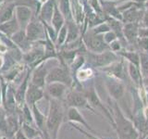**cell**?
Here are the masks:
<instances>
[{
  "mask_svg": "<svg viewBox=\"0 0 148 139\" xmlns=\"http://www.w3.org/2000/svg\"><path fill=\"white\" fill-rule=\"evenodd\" d=\"M115 122L114 130L117 133L119 139H139L140 133L135 127L132 119L124 115L117 101L112 103V109H109Z\"/></svg>",
  "mask_w": 148,
  "mask_h": 139,
  "instance_id": "6da1fadb",
  "label": "cell"
},
{
  "mask_svg": "<svg viewBox=\"0 0 148 139\" xmlns=\"http://www.w3.org/2000/svg\"><path fill=\"white\" fill-rule=\"evenodd\" d=\"M49 108L46 115V131L52 139H58L59 129L66 118V106L61 100L48 98Z\"/></svg>",
  "mask_w": 148,
  "mask_h": 139,
  "instance_id": "7a4b0ae2",
  "label": "cell"
},
{
  "mask_svg": "<svg viewBox=\"0 0 148 139\" xmlns=\"http://www.w3.org/2000/svg\"><path fill=\"white\" fill-rule=\"evenodd\" d=\"M62 83L66 85L69 88L73 85V77L69 71V68L66 64H59L53 67L50 70L47 76H46V85L51 83Z\"/></svg>",
  "mask_w": 148,
  "mask_h": 139,
  "instance_id": "3957f363",
  "label": "cell"
},
{
  "mask_svg": "<svg viewBox=\"0 0 148 139\" xmlns=\"http://www.w3.org/2000/svg\"><path fill=\"white\" fill-rule=\"evenodd\" d=\"M64 104L66 106V108H69V107H73V108H77L79 109H84L92 111V113H95L96 115H99L101 117H104L103 115H101L99 112L95 111V109L92 108L90 105L89 101L86 98V96L84 94L82 93V91H79L76 89H73L71 91H69L67 93L66 96H65L64 99Z\"/></svg>",
  "mask_w": 148,
  "mask_h": 139,
  "instance_id": "277c9868",
  "label": "cell"
},
{
  "mask_svg": "<svg viewBox=\"0 0 148 139\" xmlns=\"http://www.w3.org/2000/svg\"><path fill=\"white\" fill-rule=\"evenodd\" d=\"M82 93L84 94V96H86V98L89 101L90 105L94 108L95 109H99L101 112H103L105 117L106 118V120H108L109 123L111 124V126L114 129L115 128V122L114 119L112 117V114H111L110 110L106 108V107L103 104V102L100 99V97L97 95V93L95 89L94 86H89L87 88H83L82 89Z\"/></svg>",
  "mask_w": 148,
  "mask_h": 139,
  "instance_id": "5b68a950",
  "label": "cell"
},
{
  "mask_svg": "<svg viewBox=\"0 0 148 139\" xmlns=\"http://www.w3.org/2000/svg\"><path fill=\"white\" fill-rule=\"evenodd\" d=\"M82 41L88 50L92 53H101L109 49V45L105 42L103 34H96L92 30L84 34Z\"/></svg>",
  "mask_w": 148,
  "mask_h": 139,
  "instance_id": "8992f818",
  "label": "cell"
},
{
  "mask_svg": "<svg viewBox=\"0 0 148 139\" xmlns=\"http://www.w3.org/2000/svg\"><path fill=\"white\" fill-rule=\"evenodd\" d=\"M25 32L28 40L31 41L32 43L46 39V30L44 23L40 20H36L35 17H34V19L25 28Z\"/></svg>",
  "mask_w": 148,
  "mask_h": 139,
  "instance_id": "52a82bcc",
  "label": "cell"
},
{
  "mask_svg": "<svg viewBox=\"0 0 148 139\" xmlns=\"http://www.w3.org/2000/svg\"><path fill=\"white\" fill-rule=\"evenodd\" d=\"M45 45H39L38 46H32L28 52L23 53L22 60L25 64L31 67V70H34L38 65L43 63L45 60Z\"/></svg>",
  "mask_w": 148,
  "mask_h": 139,
  "instance_id": "ba28073f",
  "label": "cell"
},
{
  "mask_svg": "<svg viewBox=\"0 0 148 139\" xmlns=\"http://www.w3.org/2000/svg\"><path fill=\"white\" fill-rule=\"evenodd\" d=\"M88 59L89 63L94 67L97 68H103L109 66L110 64L114 62H117L118 57L113 52L108 50H106L101 53H88Z\"/></svg>",
  "mask_w": 148,
  "mask_h": 139,
  "instance_id": "9c48e42d",
  "label": "cell"
},
{
  "mask_svg": "<svg viewBox=\"0 0 148 139\" xmlns=\"http://www.w3.org/2000/svg\"><path fill=\"white\" fill-rule=\"evenodd\" d=\"M51 59L45 60V61H44L43 63L38 65L36 68L32 70V78H31L30 82L32 83V85L45 89V85H46V83H45L46 76H47L50 70L53 68V67H50Z\"/></svg>",
  "mask_w": 148,
  "mask_h": 139,
  "instance_id": "30bf717a",
  "label": "cell"
},
{
  "mask_svg": "<svg viewBox=\"0 0 148 139\" xmlns=\"http://www.w3.org/2000/svg\"><path fill=\"white\" fill-rule=\"evenodd\" d=\"M68 86L62 83H51L45 85V97L46 98H53L64 101L65 96L67 95Z\"/></svg>",
  "mask_w": 148,
  "mask_h": 139,
  "instance_id": "8fae6325",
  "label": "cell"
},
{
  "mask_svg": "<svg viewBox=\"0 0 148 139\" xmlns=\"http://www.w3.org/2000/svg\"><path fill=\"white\" fill-rule=\"evenodd\" d=\"M106 86L110 97H112L116 101L121 99L125 95L126 87H125L124 83H122L119 79H116L114 77H108L106 80Z\"/></svg>",
  "mask_w": 148,
  "mask_h": 139,
  "instance_id": "7c38bea8",
  "label": "cell"
},
{
  "mask_svg": "<svg viewBox=\"0 0 148 139\" xmlns=\"http://www.w3.org/2000/svg\"><path fill=\"white\" fill-rule=\"evenodd\" d=\"M15 17L20 24L21 29L25 30L27 25L34 19V9L28 6H16Z\"/></svg>",
  "mask_w": 148,
  "mask_h": 139,
  "instance_id": "4fadbf2b",
  "label": "cell"
},
{
  "mask_svg": "<svg viewBox=\"0 0 148 139\" xmlns=\"http://www.w3.org/2000/svg\"><path fill=\"white\" fill-rule=\"evenodd\" d=\"M66 119L69 122H73V123H80L82 126H84V128L89 131L90 133L97 134V133L95 131L91 125L87 122V120L84 119V117L81 114L80 110L77 108H73V107H69L68 109L66 110Z\"/></svg>",
  "mask_w": 148,
  "mask_h": 139,
  "instance_id": "5bb4252c",
  "label": "cell"
},
{
  "mask_svg": "<svg viewBox=\"0 0 148 139\" xmlns=\"http://www.w3.org/2000/svg\"><path fill=\"white\" fill-rule=\"evenodd\" d=\"M31 74H32V70L31 69L27 70L25 76L23 77L22 81L20 83V85H18L17 87V89L15 90V99H16L17 105L18 108H22V106L26 103L25 102L26 93L28 90V86H29Z\"/></svg>",
  "mask_w": 148,
  "mask_h": 139,
  "instance_id": "9a60e30c",
  "label": "cell"
},
{
  "mask_svg": "<svg viewBox=\"0 0 148 139\" xmlns=\"http://www.w3.org/2000/svg\"><path fill=\"white\" fill-rule=\"evenodd\" d=\"M44 97H45V89L32 85L30 82L26 93V98H25L26 104L30 108H32V106L35 105L40 100H42Z\"/></svg>",
  "mask_w": 148,
  "mask_h": 139,
  "instance_id": "2e32d148",
  "label": "cell"
},
{
  "mask_svg": "<svg viewBox=\"0 0 148 139\" xmlns=\"http://www.w3.org/2000/svg\"><path fill=\"white\" fill-rule=\"evenodd\" d=\"M10 39L12 40L13 43L22 51V53L28 52V51L32 47V43L31 41L28 40L25 30H23V29H21L20 31H18L16 34H14L10 37Z\"/></svg>",
  "mask_w": 148,
  "mask_h": 139,
  "instance_id": "e0dca14e",
  "label": "cell"
},
{
  "mask_svg": "<svg viewBox=\"0 0 148 139\" xmlns=\"http://www.w3.org/2000/svg\"><path fill=\"white\" fill-rule=\"evenodd\" d=\"M21 122L18 112L7 114V137L8 139H14L15 133L21 129Z\"/></svg>",
  "mask_w": 148,
  "mask_h": 139,
  "instance_id": "ac0fdd59",
  "label": "cell"
},
{
  "mask_svg": "<svg viewBox=\"0 0 148 139\" xmlns=\"http://www.w3.org/2000/svg\"><path fill=\"white\" fill-rule=\"evenodd\" d=\"M56 2H57V0H47V1H45L41 5L38 17L40 21L50 24L54 14Z\"/></svg>",
  "mask_w": 148,
  "mask_h": 139,
  "instance_id": "d6986e66",
  "label": "cell"
},
{
  "mask_svg": "<svg viewBox=\"0 0 148 139\" xmlns=\"http://www.w3.org/2000/svg\"><path fill=\"white\" fill-rule=\"evenodd\" d=\"M15 8L16 4L13 0H5L0 5V24L11 20L15 16Z\"/></svg>",
  "mask_w": 148,
  "mask_h": 139,
  "instance_id": "ffe728a7",
  "label": "cell"
},
{
  "mask_svg": "<svg viewBox=\"0 0 148 139\" xmlns=\"http://www.w3.org/2000/svg\"><path fill=\"white\" fill-rule=\"evenodd\" d=\"M122 20L127 22H139L143 18V11L141 10L137 5L134 4L131 8H127L126 10L122 11Z\"/></svg>",
  "mask_w": 148,
  "mask_h": 139,
  "instance_id": "44dd1931",
  "label": "cell"
},
{
  "mask_svg": "<svg viewBox=\"0 0 148 139\" xmlns=\"http://www.w3.org/2000/svg\"><path fill=\"white\" fill-rule=\"evenodd\" d=\"M123 34L130 44H135L139 36L138 22H127L123 26Z\"/></svg>",
  "mask_w": 148,
  "mask_h": 139,
  "instance_id": "7402d4cb",
  "label": "cell"
},
{
  "mask_svg": "<svg viewBox=\"0 0 148 139\" xmlns=\"http://www.w3.org/2000/svg\"><path fill=\"white\" fill-rule=\"evenodd\" d=\"M103 71L106 72L112 77L119 79V80H125L126 78V72L122 62H114L103 69Z\"/></svg>",
  "mask_w": 148,
  "mask_h": 139,
  "instance_id": "603a6c76",
  "label": "cell"
},
{
  "mask_svg": "<svg viewBox=\"0 0 148 139\" xmlns=\"http://www.w3.org/2000/svg\"><path fill=\"white\" fill-rule=\"evenodd\" d=\"M20 30H21V27H20V24H18V22L15 16H14L11 20H9L6 22H3L0 24V32H1L2 34H4L6 36L9 37V38Z\"/></svg>",
  "mask_w": 148,
  "mask_h": 139,
  "instance_id": "cb8c5ba5",
  "label": "cell"
},
{
  "mask_svg": "<svg viewBox=\"0 0 148 139\" xmlns=\"http://www.w3.org/2000/svg\"><path fill=\"white\" fill-rule=\"evenodd\" d=\"M31 109H32V116H34V124H35L36 128L38 129L41 133L46 131V126H45L46 115H45L40 110V109L37 107V104L34 105Z\"/></svg>",
  "mask_w": 148,
  "mask_h": 139,
  "instance_id": "d4e9b609",
  "label": "cell"
},
{
  "mask_svg": "<svg viewBox=\"0 0 148 139\" xmlns=\"http://www.w3.org/2000/svg\"><path fill=\"white\" fill-rule=\"evenodd\" d=\"M71 14L73 21L77 23V25H81L84 21V12L80 0H71Z\"/></svg>",
  "mask_w": 148,
  "mask_h": 139,
  "instance_id": "484cf974",
  "label": "cell"
},
{
  "mask_svg": "<svg viewBox=\"0 0 148 139\" xmlns=\"http://www.w3.org/2000/svg\"><path fill=\"white\" fill-rule=\"evenodd\" d=\"M108 24L109 25L110 30H112V32L116 34L117 38H119V40L120 42H125V37H124V34H123V26L121 25V22H120L119 20L115 18H108Z\"/></svg>",
  "mask_w": 148,
  "mask_h": 139,
  "instance_id": "4316f807",
  "label": "cell"
},
{
  "mask_svg": "<svg viewBox=\"0 0 148 139\" xmlns=\"http://www.w3.org/2000/svg\"><path fill=\"white\" fill-rule=\"evenodd\" d=\"M67 29H68V34H67V39H66V44L72 43L78 40L79 36H80V31H79V27L77 23L74 21H69L66 22Z\"/></svg>",
  "mask_w": 148,
  "mask_h": 139,
  "instance_id": "83f0119b",
  "label": "cell"
},
{
  "mask_svg": "<svg viewBox=\"0 0 148 139\" xmlns=\"http://www.w3.org/2000/svg\"><path fill=\"white\" fill-rule=\"evenodd\" d=\"M65 18L62 15V13L60 12L59 8L58 7V4L56 2L55 5V9H54V14L52 17V21H51L50 24L52 25V27L56 30V32H58V31L65 25Z\"/></svg>",
  "mask_w": 148,
  "mask_h": 139,
  "instance_id": "f1b7e54d",
  "label": "cell"
},
{
  "mask_svg": "<svg viewBox=\"0 0 148 139\" xmlns=\"http://www.w3.org/2000/svg\"><path fill=\"white\" fill-rule=\"evenodd\" d=\"M128 73L134 85L137 86H143V76L140 71V68L135 66V65L132 63L129 62Z\"/></svg>",
  "mask_w": 148,
  "mask_h": 139,
  "instance_id": "f546056e",
  "label": "cell"
},
{
  "mask_svg": "<svg viewBox=\"0 0 148 139\" xmlns=\"http://www.w3.org/2000/svg\"><path fill=\"white\" fill-rule=\"evenodd\" d=\"M58 7L67 21H73L71 14V0H58Z\"/></svg>",
  "mask_w": 148,
  "mask_h": 139,
  "instance_id": "4dcf8cb0",
  "label": "cell"
},
{
  "mask_svg": "<svg viewBox=\"0 0 148 139\" xmlns=\"http://www.w3.org/2000/svg\"><path fill=\"white\" fill-rule=\"evenodd\" d=\"M21 129L28 139H34L35 137L42 134V133L35 126L26 122H22L21 124Z\"/></svg>",
  "mask_w": 148,
  "mask_h": 139,
  "instance_id": "1f68e13d",
  "label": "cell"
},
{
  "mask_svg": "<svg viewBox=\"0 0 148 139\" xmlns=\"http://www.w3.org/2000/svg\"><path fill=\"white\" fill-rule=\"evenodd\" d=\"M119 55L126 58L130 63H132L140 68V54L133 51H125V52H119Z\"/></svg>",
  "mask_w": 148,
  "mask_h": 139,
  "instance_id": "d6a6232c",
  "label": "cell"
},
{
  "mask_svg": "<svg viewBox=\"0 0 148 139\" xmlns=\"http://www.w3.org/2000/svg\"><path fill=\"white\" fill-rule=\"evenodd\" d=\"M140 71L143 78L148 77V53L142 52L140 54Z\"/></svg>",
  "mask_w": 148,
  "mask_h": 139,
  "instance_id": "836d02e7",
  "label": "cell"
},
{
  "mask_svg": "<svg viewBox=\"0 0 148 139\" xmlns=\"http://www.w3.org/2000/svg\"><path fill=\"white\" fill-rule=\"evenodd\" d=\"M67 34H68V29H67L66 23H65V25L58 32V36H57V40H56L55 45H57L58 47H62L65 45V43H66Z\"/></svg>",
  "mask_w": 148,
  "mask_h": 139,
  "instance_id": "e575fe53",
  "label": "cell"
},
{
  "mask_svg": "<svg viewBox=\"0 0 148 139\" xmlns=\"http://www.w3.org/2000/svg\"><path fill=\"white\" fill-rule=\"evenodd\" d=\"M0 133L5 136L7 134V113L4 108L1 107H0Z\"/></svg>",
  "mask_w": 148,
  "mask_h": 139,
  "instance_id": "d590c367",
  "label": "cell"
},
{
  "mask_svg": "<svg viewBox=\"0 0 148 139\" xmlns=\"http://www.w3.org/2000/svg\"><path fill=\"white\" fill-rule=\"evenodd\" d=\"M69 124H71L74 129H76L77 131L80 132L82 134H83V136H84L85 137H90V138H92V139H103L102 137H100V136H98V134H94V133H90V132H87V131H85V130H83L82 128L77 126V125H76V124H74L73 122H69Z\"/></svg>",
  "mask_w": 148,
  "mask_h": 139,
  "instance_id": "8d00e7d4",
  "label": "cell"
},
{
  "mask_svg": "<svg viewBox=\"0 0 148 139\" xmlns=\"http://www.w3.org/2000/svg\"><path fill=\"white\" fill-rule=\"evenodd\" d=\"M92 31L96 34H104L105 32L110 31V28L108 23H101L98 26L95 27L94 30H92Z\"/></svg>",
  "mask_w": 148,
  "mask_h": 139,
  "instance_id": "74e56055",
  "label": "cell"
},
{
  "mask_svg": "<svg viewBox=\"0 0 148 139\" xmlns=\"http://www.w3.org/2000/svg\"><path fill=\"white\" fill-rule=\"evenodd\" d=\"M103 36H104L105 42L108 45H109L110 43H112L113 41L117 40V36H116V34L112 31H108V32H105V34H103Z\"/></svg>",
  "mask_w": 148,
  "mask_h": 139,
  "instance_id": "f35d334b",
  "label": "cell"
},
{
  "mask_svg": "<svg viewBox=\"0 0 148 139\" xmlns=\"http://www.w3.org/2000/svg\"><path fill=\"white\" fill-rule=\"evenodd\" d=\"M138 45L145 52L148 53V37L138 39Z\"/></svg>",
  "mask_w": 148,
  "mask_h": 139,
  "instance_id": "ab89813d",
  "label": "cell"
},
{
  "mask_svg": "<svg viewBox=\"0 0 148 139\" xmlns=\"http://www.w3.org/2000/svg\"><path fill=\"white\" fill-rule=\"evenodd\" d=\"M108 45H109V48L112 51H119L120 49V42L118 40L113 41L112 43H110Z\"/></svg>",
  "mask_w": 148,
  "mask_h": 139,
  "instance_id": "60d3db41",
  "label": "cell"
},
{
  "mask_svg": "<svg viewBox=\"0 0 148 139\" xmlns=\"http://www.w3.org/2000/svg\"><path fill=\"white\" fill-rule=\"evenodd\" d=\"M142 27L148 28V8L143 12V19H142Z\"/></svg>",
  "mask_w": 148,
  "mask_h": 139,
  "instance_id": "b9f144b4",
  "label": "cell"
},
{
  "mask_svg": "<svg viewBox=\"0 0 148 139\" xmlns=\"http://www.w3.org/2000/svg\"><path fill=\"white\" fill-rule=\"evenodd\" d=\"M139 36L140 38H145V37H148V28H140L139 29Z\"/></svg>",
  "mask_w": 148,
  "mask_h": 139,
  "instance_id": "7bdbcfd3",
  "label": "cell"
},
{
  "mask_svg": "<svg viewBox=\"0 0 148 139\" xmlns=\"http://www.w3.org/2000/svg\"><path fill=\"white\" fill-rule=\"evenodd\" d=\"M14 139H28V138L25 136V134L22 133L21 129H20V130H18V131L15 133V136H14Z\"/></svg>",
  "mask_w": 148,
  "mask_h": 139,
  "instance_id": "ee69618b",
  "label": "cell"
},
{
  "mask_svg": "<svg viewBox=\"0 0 148 139\" xmlns=\"http://www.w3.org/2000/svg\"><path fill=\"white\" fill-rule=\"evenodd\" d=\"M90 3L96 11H101V8L98 5V0H90Z\"/></svg>",
  "mask_w": 148,
  "mask_h": 139,
  "instance_id": "f6af8a7d",
  "label": "cell"
},
{
  "mask_svg": "<svg viewBox=\"0 0 148 139\" xmlns=\"http://www.w3.org/2000/svg\"><path fill=\"white\" fill-rule=\"evenodd\" d=\"M42 136H43L44 139H52V137L49 136V133H47V131H45V132L42 133Z\"/></svg>",
  "mask_w": 148,
  "mask_h": 139,
  "instance_id": "bcb514c9",
  "label": "cell"
},
{
  "mask_svg": "<svg viewBox=\"0 0 148 139\" xmlns=\"http://www.w3.org/2000/svg\"><path fill=\"white\" fill-rule=\"evenodd\" d=\"M3 105V93H2V87L0 85V107Z\"/></svg>",
  "mask_w": 148,
  "mask_h": 139,
  "instance_id": "7dc6e473",
  "label": "cell"
},
{
  "mask_svg": "<svg viewBox=\"0 0 148 139\" xmlns=\"http://www.w3.org/2000/svg\"><path fill=\"white\" fill-rule=\"evenodd\" d=\"M143 85H145V86H148V77H145V78H143Z\"/></svg>",
  "mask_w": 148,
  "mask_h": 139,
  "instance_id": "c3c4849f",
  "label": "cell"
},
{
  "mask_svg": "<svg viewBox=\"0 0 148 139\" xmlns=\"http://www.w3.org/2000/svg\"><path fill=\"white\" fill-rule=\"evenodd\" d=\"M133 2H137L138 4H141V3H145V2H146L147 0H132Z\"/></svg>",
  "mask_w": 148,
  "mask_h": 139,
  "instance_id": "681fc988",
  "label": "cell"
},
{
  "mask_svg": "<svg viewBox=\"0 0 148 139\" xmlns=\"http://www.w3.org/2000/svg\"><path fill=\"white\" fill-rule=\"evenodd\" d=\"M0 139H8V137L5 136V134H3V133H0Z\"/></svg>",
  "mask_w": 148,
  "mask_h": 139,
  "instance_id": "f907efd6",
  "label": "cell"
},
{
  "mask_svg": "<svg viewBox=\"0 0 148 139\" xmlns=\"http://www.w3.org/2000/svg\"><path fill=\"white\" fill-rule=\"evenodd\" d=\"M145 91H146V102L148 103V86H145Z\"/></svg>",
  "mask_w": 148,
  "mask_h": 139,
  "instance_id": "816d5d0a",
  "label": "cell"
},
{
  "mask_svg": "<svg viewBox=\"0 0 148 139\" xmlns=\"http://www.w3.org/2000/svg\"><path fill=\"white\" fill-rule=\"evenodd\" d=\"M34 139H44V137H43V136H42V134H40V136H38L37 137H35Z\"/></svg>",
  "mask_w": 148,
  "mask_h": 139,
  "instance_id": "f5cc1de1",
  "label": "cell"
},
{
  "mask_svg": "<svg viewBox=\"0 0 148 139\" xmlns=\"http://www.w3.org/2000/svg\"><path fill=\"white\" fill-rule=\"evenodd\" d=\"M5 36H6V35H5L4 34H2V32H0V38H3V37H5Z\"/></svg>",
  "mask_w": 148,
  "mask_h": 139,
  "instance_id": "db71d44e",
  "label": "cell"
},
{
  "mask_svg": "<svg viewBox=\"0 0 148 139\" xmlns=\"http://www.w3.org/2000/svg\"><path fill=\"white\" fill-rule=\"evenodd\" d=\"M4 1H5V0H0V5L3 4V3H4Z\"/></svg>",
  "mask_w": 148,
  "mask_h": 139,
  "instance_id": "11a10c76",
  "label": "cell"
},
{
  "mask_svg": "<svg viewBox=\"0 0 148 139\" xmlns=\"http://www.w3.org/2000/svg\"><path fill=\"white\" fill-rule=\"evenodd\" d=\"M106 1H115V0H106Z\"/></svg>",
  "mask_w": 148,
  "mask_h": 139,
  "instance_id": "9f6ffc18",
  "label": "cell"
},
{
  "mask_svg": "<svg viewBox=\"0 0 148 139\" xmlns=\"http://www.w3.org/2000/svg\"><path fill=\"white\" fill-rule=\"evenodd\" d=\"M87 139H92V138H90V137H86Z\"/></svg>",
  "mask_w": 148,
  "mask_h": 139,
  "instance_id": "6f0895ef",
  "label": "cell"
},
{
  "mask_svg": "<svg viewBox=\"0 0 148 139\" xmlns=\"http://www.w3.org/2000/svg\"><path fill=\"white\" fill-rule=\"evenodd\" d=\"M147 6H148V0H147Z\"/></svg>",
  "mask_w": 148,
  "mask_h": 139,
  "instance_id": "680465c9",
  "label": "cell"
}]
</instances>
